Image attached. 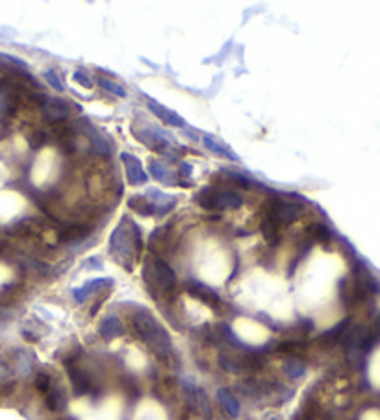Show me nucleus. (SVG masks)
Wrapping results in <instances>:
<instances>
[{
  "label": "nucleus",
  "instance_id": "f3484780",
  "mask_svg": "<svg viewBox=\"0 0 380 420\" xmlns=\"http://www.w3.org/2000/svg\"><path fill=\"white\" fill-rule=\"evenodd\" d=\"M148 109L167 126H176V128H178V126H184V119H182L180 115L171 111V109H167L165 106H162V104L148 100Z\"/></svg>",
  "mask_w": 380,
  "mask_h": 420
},
{
  "label": "nucleus",
  "instance_id": "f257e3e1",
  "mask_svg": "<svg viewBox=\"0 0 380 420\" xmlns=\"http://www.w3.org/2000/svg\"><path fill=\"white\" fill-rule=\"evenodd\" d=\"M132 331L136 335L137 339L147 345V348L156 356L158 359L169 363L173 359V345L167 331L164 326L156 320L148 311H136L132 315Z\"/></svg>",
  "mask_w": 380,
  "mask_h": 420
},
{
  "label": "nucleus",
  "instance_id": "2f4dec72",
  "mask_svg": "<svg viewBox=\"0 0 380 420\" xmlns=\"http://www.w3.org/2000/svg\"><path fill=\"white\" fill-rule=\"evenodd\" d=\"M178 176L182 178H189V174H191V167L187 163H180V169H178Z\"/></svg>",
  "mask_w": 380,
  "mask_h": 420
},
{
  "label": "nucleus",
  "instance_id": "dca6fc26",
  "mask_svg": "<svg viewBox=\"0 0 380 420\" xmlns=\"http://www.w3.org/2000/svg\"><path fill=\"white\" fill-rule=\"evenodd\" d=\"M148 172H150L156 180H159L162 183H167V185L180 183V180H178V174H175V172L171 171L167 165L162 163V161H156V159L148 163Z\"/></svg>",
  "mask_w": 380,
  "mask_h": 420
},
{
  "label": "nucleus",
  "instance_id": "72a5a7b5",
  "mask_svg": "<svg viewBox=\"0 0 380 420\" xmlns=\"http://www.w3.org/2000/svg\"><path fill=\"white\" fill-rule=\"evenodd\" d=\"M221 420H223V419H221Z\"/></svg>",
  "mask_w": 380,
  "mask_h": 420
},
{
  "label": "nucleus",
  "instance_id": "1a4fd4ad",
  "mask_svg": "<svg viewBox=\"0 0 380 420\" xmlns=\"http://www.w3.org/2000/svg\"><path fill=\"white\" fill-rule=\"evenodd\" d=\"M45 402H46V408L51 409V411H54V413H62V411L67 409V403H69L67 392H65V389L62 387V383L58 380H54V378H52L51 385H49V389L45 391Z\"/></svg>",
  "mask_w": 380,
  "mask_h": 420
},
{
  "label": "nucleus",
  "instance_id": "4be33fe9",
  "mask_svg": "<svg viewBox=\"0 0 380 420\" xmlns=\"http://www.w3.org/2000/svg\"><path fill=\"white\" fill-rule=\"evenodd\" d=\"M219 365H221L223 370H227V372H230V374H241V372H245L243 358L230 356V354H227V352L219 354Z\"/></svg>",
  "mask_w": 380,
  "mask_h": 420
},
{
  "label": "nucleus",
  "instance_id": "5701e85b",
  "mask_svg": "<svg viewBox=\"0 0 380 420\" xmlns=\"http://www.w3.org/2000/svg\"><path fill=\"white\" fill-rule=\"evenodd\" d=\"M128 206H130V210H134L136 213H139V215H154V213H156L153 202H150L145 194L132 197L130 202H128Z\"/></svg>",
  "mask_w": 380,
  "mask_h": 420
},
{
  "label": "nucleus",
  "instance_id": "412c9836",
  "mask_svg": "<svg viewBox=\"0 0 380 420\" xmlns=\"http://www.w3.org/2000/svg\"><path fill=\"white\" fill-rule=\"evenodd\" d=\"M260 230H261V235H264V239H266L267 243L275 244L278 239H280V224H278V222L275 221L267 211L266 215H264V219H261Z\"/></svg>",
  "mask_w": 380,
  "mask_h": 420
},
{
  "label": "nucleus",
  "instance_id": "ddd939ff",
  "mask_svg": "<svg viewBox=\"0 0 380 420\" xmlns=\"http://www.w3.org/2000/svg\"><path fill=\"white\" fill-rule=\"evenodd\" d=\"M80 125L84 126V134H87V141L91 143V147H93L95 152L101 154V156H110V154H112V148H110L108 141H106L87 120H80Z\"/></svg>",
  "mask_w": 380,
  "mask_h": 420
},
{
  "label": "nucleus",
  "instance_id": "cd10ccee",
  "mask_svg": "<svg viewBox=\"0 0 380 420\" xmlns=\"http://www.w3.org/2000/svg\"><path fill=\"white\" fill-rule=\"evenodd\" d=\"M45 78H46V82H49V84H51V86L54 87V89H56V91H60V93L63 91L62 80H60V76H58V74L54 73V71H46Z\"/></svg>",
  "mask_w": 380,
  "mask_h": 420
},
{
  "label": "nucleus",
  "instance_id": "6e6552de",
  "mask_svg": "<svg viewBox=\"0 0 380 420\" xmlns=\"http://www.w3.org/2000/svg\"><path fill=\"white\" fill-rule=\"evenodd\" d=\"M19 108V93L12 82H0V120L10 119Z\"/></svg>",
  "mask_w": 380,
  "mask_h": 420
},
{
  "label": "nucleus",
  "instance_id": "20e7f679",
  "mask_svg": "<svg viewBox=\"0 0 380 420\" xmlns=\"http://www.w3.org/2000/svg\"><path fill=\"white\" fill-rule=\"evenodd\" d=\"M197 200L205 210H238V208L243 206V199L238 193H234V191H216L211 188L200 191Z\"/></svg>",
  "mask_w": 380,
  "mask_h": 420
},
{
  "label": "nucleus",
  "instance_id": "6ab92c4d",
  "mask_svg": "<svg viewBox=\"0 0 380 420\" xmlns=\"http://www.w3.org/2000/svg\"><path fill=\"white\" fill-rule=\"evenodd\" d=\"M13 363H15V370H17L19 376L28 378V376L34 374V369H35L34 356L30 352H26V350H17V352H15Z\"/></svg>",
  "mask_w": 380,
  "mask_h": 420
},
{
  "label": "nucleus",
  "instance_id": "423d86ee",
  "mask_svg": "<svg viewBox=\"0 0 380 420\" xmlns=\"http://www.w3.org/2000/svg\"><path fill=\"white\" fill-rule=\"evenodd\" d=\"M41 109H43V115L51 122H62L73 113L74 106L71 102H67L65 98H52V97H43L41 98Z\"/></svg>",
  "mask_w": 380,
  "mask_h": 420
},
{
  "label": "nucleus",
  "instance_id": "b1692460",
  "mask_svg": "<svg viewBox=\"0 0 380 420\" xmlns=\"http://www.w3.org/2000/svg\"><path fill=\"white\" fill-rule=\"evenodd\" d=\"M182 389H184V394H186V402L189 405V409H197L199 408V389L191 380H184L182 381Z\"/></svg>",
  "mask_w": 380,
  "mask_h": 420
},
{
  "label": "nucleus",
  "instance_id": "39448f33",
  "mask_svg": "<svg viewBox=\"0 0 380 420\" xmlns=\"http://www.w3.org/2000/svg\"><path fill=\"white\" fill-rule=\"evenodd\" d=\"M267 213L278 222V224H291V222L299 219L302 211V204L299 202H288V200L275 199L267 206Z\"/></svg>",
  "mask_w": 380,
  "mask_h": 420
},
{
  "label": "nucleus",
  "instance_id": "473e14b6",
  "mask_svg": "<svg viewBox=\"0 0 380 420\" xmlns=\"http://www.w3.org/2000/svg\"><path fill=\"white\" fill-rule=\"evenodd\" d=\"M261 420H282V417L278 413H275V411H267V413L261 417Z\"/></svg>",
  "mask_w": 380,
  "mask_h": 420
},
{
  "label": "nucleus",
  "instance_id": "a211bd4d",
  "mask_svg": "<svg viewBox=\"0 0 380 420\" xmlns=\"http://www.w3.org/2000/svg\"><path fill=\"white\" fill-rule=\"evenodd\" d=\"M145 197L153 202L154 210H156V213H159V215H164V213L171 211L176 204V200L173 199V197H167L165 193H159L158 189H150Z\"/></svg>",
  "mask_w": 380,
  "mask_h": 420
},
{
  "label": "nucleus",
  "instance_id": "393cba45",
  "mask_svg": "<svg viewBox=\"0 0 380 420\" xmlns=\"http://www.w3.org/2000/svg\"><path fill=\"white\" fill-rule=\"evenodd\" d=\"M282 370L288 378L297 380V378H302V376H304V372H306V365L301 363L299 359H288V361L282 365Z\"/></svg>",
  "mask_w": 380,
  "mask_h": 420
},
{
  "label": "nucleus",
  "instance_id": "c756f323",
  "mask_svg": "<svg viewBox=\"0 0 380 420\" xmlns=\"http://www.w3.org/2000/svg\"><path fill=\"white\" fill-rule=\"evenodd\" d=\"M12 378V369L8 367V363L4 361H0V383H4Z\"/></svg>",
  "mask_w": 380,
  "mask_h": 420
},
{
  "label": "nucleus",
  "instance_id": "a878e982",
  "mask_svg": "<svg viewBox=\"0 0 380 420\" xmlns=\"http://www.w3.org/2000/svg\"><path fill=\"white\" fill-rule=\"evenodd\" d=\"M310 237L313 241H318V243H330V239H332V232H330L329 226H325V224H316V226L310 228Z\"/></svg>",
  "mask_w": 380,
  "mask_h": 420
},
{
  "label": "nucleus",
  "instance_id": "9d476101",
  "mask_svg": "<svg viewBox=\"0 0 380 420\" xmlns=\"http://www.w3.org/2000/svg\"><path fill=\"white\" fill-rule=\"evenodd\" d=\"M187 293L195 296L197 300L205 302L206 306L214 307V309H219V307L223 306V300L219 298L216 291H211L210 287H206V285L199 284V282H195V280H189V282H187Z\"/></svg>",
  "mask_w": 380,
  "mask_h": 420
},
{
  "label": "nucleus",
  "instance_id": "bb28decb",
  "mask_svg": "<svg viewBox=\"0 0 380 420\" xmlns=\"http://www.w3.org/2000/svg\"><path fill=\"white\" fill-rule=\"evenodd\" d=\"M98 84H101V87H103V89H106V91L112 93V95H115V97H121V98L126 97L125 89H123L119 84H115L114 80L103 78V76H101V78H98Z\"/></svg>",
  "mask_w": 380,
  "mask_h": 420
},
{
  "label": "nucleus",
  "instance_id": "7c9ffc66",
  "mask_svg": "<svg viewBox=\"0 0 380 420\" xmlns=\"http://www.w3.org/2000/svg\"><path fill=\"white\" fill-rule=\"evenodd\" d=\"M84 267L85 268H103L101 257H89V259H85Z\"/></svg>",
  "mask_w": 380,
  "mask_h": 420
},
{
  "label": "nucleus",
  "instance_id": "f03ea898",
  "mask_svg": "<svg viewBox=\"0 0 380 420\" xmlns=\"http://www.w3.org/2000/svg\"><path fill=\"white\" fill-rule=\"evenodd\" d=\"M141 233L139 228L128 219H123L119 226L115 228V232L110 237V252L112 256L117 259L119 265L132 271L134 267V259L141 254Z\"/></svg>",
  "mask_w": 380,
  "mask_h": 420
},
{
  "label": "nucleus",
  "instance_id": "9b49d317",
  "mask_svg": "<svg viewBox=\"0 0 380 420\" xmlns=\"http://www.w3.org/2000/svg\"><path fill=\"white\" fill-rule=\"evenodd\" d=\"M121 158H123V163H125V169H126V176H128V182H130L132 185H143V183L147 182L148 178L147 172H145L141 161H139L136 156L125 152Z\"/></svg>",
  "mask_w": 380,
  "mask_h": 420
},
{
  "label": "nucleus",
  "instance_id": "c85d7f7f",
  "mask_svg": "<svg viewBox=\"0 0 380 420\" xmlns=\"http://www.w3.org/2000/svg\"><path fill=\"white\" fill-rule=\"evenodd\" d=\"M73 78H74V82H78L80 86L87 87V89H89V87H93V82H91V78L84 73V71H76V73L73 74Z\"/></svg>",
  "mask_w": 380,
  "mask_h": 420
},
{
  "label": "nucleus",
  "instance_id": "aec40b11",
  "mask_svg": "<svg viewBox=\"0 0 380 420\" xmlns=\"http://www.w3.org/2000/svg\"><path fill=\"white\" fill-rule=\"evenodd\" d=\"M123 334H125V326L117 317H106L101 322V335L106 341H112V339L121 337Z\"/></svg>",
  "mask_w": 380,
  "mask_h": 420
},
{
  "label": "nucleus",
  "instance_id": "4468645a",
  "mask_svg": "<svg viewBox=\"0 0 380 420\" xmlns=\"http://www.w3.org/2000/svg\"><path fill=\"white\" fill-rule=\"evenodd\" d=\"M114 285V280L110 278H98V280H91V282H87V284L84 285V287H80V289H74L73 295H74V300L76 302H85L87 298H89L93 293H97V291H101L103 287H112Z\"/></svg>",
  "mask_w": 380,
  "mask_h": 420
},
{
  "label": "nucleus",
  "instance_id": "2eb2a0df",
  "mask_svg": "<svg viewBox=\"0 0 380 420\" xmlns=\"http://www.w3.org/2000/svg\"><path fill=\"white\" fill-rule=\"evenodd\" d=\"M202 143H205V147L208 148V150H211L214 154H217L219 158H227V159H232V161H238V154L234 152L232 148L228 147L227 143H223L221 139H217V137L210 136V134H205L202 136Z\"/></svg>",
  "mask_w": 380,
  "mask_h": 420
},
{
  "label": "nucleus",
  "instance_id": "f8f14e48",
  "mask_svg": "<svg viewBox=\"0 0 380 420\" xmlns=\"http://www.w3.org/2000/svg\"><path fill=\"white\" fill-rule=\"evenodd\" d=\"M217 400L221 403L223 411L227 417L230 419H238L239 413H241V408H239L238 398L234 396V392L228 389V387H221L219 391H217Z\"/></svg>",
  "mask_w": 380,
  "mask_h": 420
},
{
  "label": "nucleus",
  "instance_id": "7ed1b4c3",
  "mask_svg": "<svg viewBox=\"0 0 380 420\" xmlns=\"http://www.w3.org/2000/svg\"><path fill=\"white\" fill-rule=\"evenodd\" d=\"M143 278L150 289H158L162 293H171L176 285L175 271L159 257L148 259L145 268H143Z\"/></svg>",
  "mask_w": 380,
  "mask_h": 420
},
{
  "label": "nucleus",
  "instance_id": "0eeeda50",
  "mask_svg": "<svg viewBox=\"0 0 380 420\" xmlns=\"http://www.w3.org/2000/svg\"><path fill=\"white\" fill-rule=\"evenodd\" d=\"M67 372L74 394L82 396V394H87V392H95V381L78 363L67 361Z\"/></svg>",
  "mask_w": 380,
  "mask_h": 420
}]
</instances>
